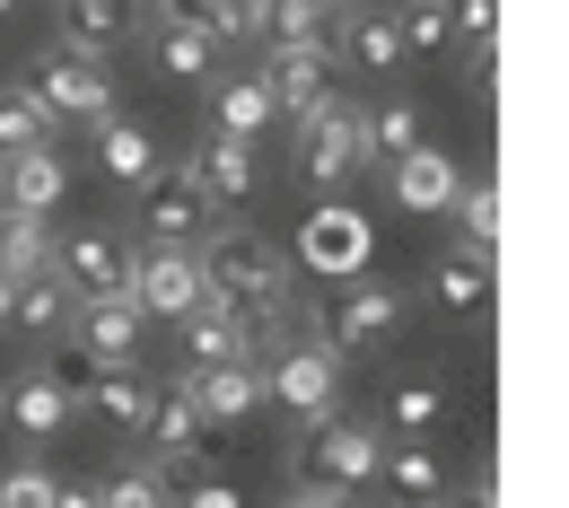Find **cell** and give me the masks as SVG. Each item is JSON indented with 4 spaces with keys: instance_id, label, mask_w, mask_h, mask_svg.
I'll list each match as a JSON object with an SVG mask.
<instances>
[{
    "instance_id": "1",
    "label": "cell",
    "mask_w": 569,
    "mask_h": 508,
    "mask_svg": "<svg viewBox=\"0 0 569 508\" xmlns=\"http://www.w3.org/2000/svg\"><path fill=\"white\" fill-rule=\"evenodd\" d=\"M377 430L351 421V412H316L307 430H298V456H289V474H298V491H342L351 500L359 482L377 474Z\"/></svg>"
},
{
    "instance_id": "2",
    "label": "cell",
    "mask_w": 569,
    "mask_h": 508,
    "mask_svg": "<svg viewBox=\"0 0 569 508\" xmlns=\"http://www.w3.org/2000/svg\"><path fill=\"white\" fill-rule=\"evenodd\" d=\"M377 167V141H368V114L359 106H342V97H325L307 123H298V176L333 202L351 176H368Z\"/></svg>"
},
{
    "instance_id": "3",
    "label": "cell",
    "mask_w": 569,
    "mask_h": 508,
    "mask_svg": "<svg viewBox=\"0 0 569 508\" xmlns=\"http://www.w3.org/2000/svg\"><path fill=\"white\" fill-rule=\"evenodd\" d=\"M193 263H202V290L211 298H254V290H289V263L281 246L263 237V228H211L202 246H193Z\"/></svg>"
},
{
    "instance_id": "4",
    "label": "cell",
    "mask_w": 569,
    "mask_h": 508,
    "mask_svg": "<svg viewBox=\"0 0 569 508\" xmlns=\"http://www.w3.org/2000/svg\"><path fill=\"white\" fill-rule=\"evenodd\" d=\"M368 255H377V228L351 202H316L307 228H298V263L316 281H368Z\"/></svg>"
},
{
    "instance_id": "5",
    "label": "cell",
    "mask_w": 569,
    "mask_h": 508,
    "mask_svg": "<svg viewBox=\"0 0 569 508\" xmlns=\"http://www.w3.org/2000/svg\"><path fill=\"white\" fill-rule=\"evenodd\" d=\"M141 228H149V246H202V237L219 228L211 193H202V176H193V158L158 167V176L141 185Z\"/></svg>"
},
{
    "instance_id": "6",
    "label": "cell",
    "mask_w": 569,
    "mask_h": 508,
    "mask_svg": "<svg viewBox=\"0 0 569 508\" xmlns=\"http://www.w3.org/2000/svg\"><path fill=\"white\" fill-rule=\"evenodd\" d=\"M27 97H36L53 123H62V114H79V123H106V114H114V79H106V62H97V53H71V44L36 62Z\"/></svg>"
},
{
    "instance_id": "7",
    "label": "cell",
    "mask_w": 569,
    "mask_h": 508,
    "mask_svg": "<svg viewBox=\"0 0 569 508\" xmlns=\"http://www.w3.org/2000/svg\"><path fill=\"white\" fill-rule=\"evenodd\" d=\"M333 71H342V53L333 44H281L272 62H263V97H272V114H289V123H307L325 97H333Z\"/></svg>"
},
{
    "instance_id": "8",
    "label": "cell",
    "mask_w": 569,
    "mask_h": 508,
    "mask_svg": "<svg viewBox=\"0 0 569 508\" xmlns=\"http://www.w3.org/2000/svg\"><path fill=\"white\" fill-rule=\"evenodd\" d=\"M202 298L211 290H202L193 246H141V255H132V307H141V316H176V325H184Z\"/></svg>"
},
{
    "instance_id": "9",
    "label": "cell",
    "mask_w": 569,
    "mask_h": 508,
    "mask_svg": "<svg viewBox=\"0 0 569 508\" xmlns=\"http://www.w3.org/2000/svg\"><path fill=\"white\" fill-rule=\"evenodd\" d=\"M254 377H263V395H272V404H289V412H307V421H316V412H333V377H342V360H333L325 342H289L281 360L254 368Z\"/></svg>"
},
{
    "instance_id": "10",
    "label": "cell",
    "mask_w": 569,
    "mask_h": 508,
    "mask_svg": "<svg viewBox=\"0 0 569 508\" xmlns=\"http://www.w3.org/2000/svg\"><path fill=\"white\" fill-rule=\"evenodd\" d=\"M71 342H79L88 368H132V351H141V307H132V290L123 298H79Z\"/></svg>"
},
{
    "instance_id": "11",
    "label": "cell",
    "mask_w": 569,
    "mask_h": 508,
    "mask_svg": "<svg viewBox=\"0 0 569 508\" xmlns=\"http://www.w3.org/2000/svg\"><path fill=\"white\" fill-rule=\"evenodd\" d=\"M395 325H403V290H386V281H351L342 316H333V333H325V351H333V360L377 351V342H395Z\"/></svg>"
},
{
    "instance_id": "12",
    "label": "cell",
    "mask_w": 569,
    "mask_h": 508,
    "mask_svg": "<svg viewBox=\"0 0 569 508\" xmlns=\"http://www.w3.org/2000/svg\"><path fill=\"white\" fill-rule=\"evenodd\" d=\"M53 272L71 281L79 298H123L132 290V255H123V237H71V246H53Z\"/></svg>"
},
{
    "instance_id": "13",
    "label": "cell",
    "mask_w": 569,
    "mask_h": 508,
    "mask_svg": "<svg viewBox=\"0 0 569 508\" xmlns=\"http://www.w3.org/2000/svg\"><path fill=\"white\" fill-rule=\"evenodd\" d=\"M71 193V167H62V149H27V158H0V211H27L44 219L53 202Z\"/></svg>"
},
{
    "instance_id": "14",
    "label": "cell",
    "mask_w": 569,
    "mask_h": 508,
    "mask_svg": "<svg viewBox=\"0 0 569 508\" xmlns=\"http://www.w3.org/2000/svg\"><path fill=\"white\" fill-rule=\"evenodd\" d=\"M184 395H193V412H202L211 430H237V421L263 404V377H254L246 360H228V368H193V377H184Z\"/></svg>"
},
{
    "instance_id": "15",
    "label": "cell",
    "mask_w": 569,
    "mask_h": 508,
    "mask_svg": "<svg viewBox=\"0 0 569 508\" xmlns=\"http://www.w3.org/2000/svg\"><path fill=\"white\" fill-rule=\"evenodd\" d=\"M158 27H193L211 44H254L263 36V0H158Z\"/></svg>"
},
{
    "instance_id": "16",
    "label": "cell",
    "mask_w": 569,
    "mask_h": 508,
    "mask_svg": "<svg viewBox=\"0 0 569 508\" xmlns=\"http://www.w3.org/2000/svg\"><path fill=\"white\" fill-rule=\"evenodd\" d=\"M79 316V290L62 272H36V281H18V307H9V325L27 333V342H62Z\"/></svg>"
},
{
    "instance_id": "17",
    "label": "cell",
    "mask_w": 569,
    "mask_h": 508,
    "mask_svg": "<svg viewBox=\"0 0 569 508\" xmlns=\"http://www.w3.org/2000/svg\"><path fill=\"white\" fill-rule=\"evenodd\" d=\"M141 438L167 456V465H184V456H202V438H211V421L193 412V395H184V377L167 386V395H149V421H141Z\"/></svg>"
},
{
    "instance_id": "18",
    "label": "cell",
    "mask_w": 569,
    "mask_h": 508,
    "mask_svg": "<svg viewBox=\"0 0 569 508\" xmlns=\"http://www.w3.org/2000/svg\"><path fill=\"white\" fill-rule=\"evenodd\" d=\"M79 412H88V421H106V430H141V421H149L141 368H97V377L79 386Z\"/></svg>"
},
{
    "instance_id": "19",
    "label": "cell",
    "mask_w": 569,
    "mask_h": 508,
    "mask_svg": "<svg viewBox=\"0 0 569 508\" xmlns=\"http://www.w3.org/2000/svg\"><path fill=\"white\" fill-rule=\"evenodd\" d=\"M141 27V0H62V44L71 53H106Z\"/></svg>"
},
{
    "instance_id": "20",
    "label": "cell",
    "mask_w": 569,
    "mask_h": 508,
    "mask_svg": "<svg viewBox=\"0 0 569 508\" xmlns=\"http://www.w3.org/2000/svg\"><path fill=\"white\" fill-rule=\"evenodd\" d=\"M193 176H202V193H211V211H237L246 193H254V141H202L193 149Z\"/></svg>"
},
{
    "instance_id": "21",
    "label": "cell",
    "mask_w": 569,
    "mask_h": 508,
    "mask_svg": "<svg viewBox=\"0 0 569 508\" xmlns=\"http://www.w3.org/2000/svg\"><path fill=\"white\" fill-rule=\"evenodd\" d=\"M228 360H246V333H237V316H228L219 298H202V307L184 316V377H193V368H228Z\"/></svg>"
},
{
    "instance_id": "22",
    "label": "cell",
    "mask_w": 569,
    "mask_h": 508,
    "mask_svg": "<svg viewBox=\"0 0 569 508\" xmlns=\"http://www.w3.org/2000/svg\"><path fill=\"white\" fill-rule=\"evenodd\" d=\"M456 185H465V176H456L429 141L395 158V202H403V211H447V202H456Z\"/></svg>"
},
{
    "instance_id": "23",
    "label": "cell",
    "mask_w": 569,
    "mask_h": 508,
    "mask_svg": "<svg viewBox=\"0 0 569 508\" xmlns=\"http://www.w3.org/2000/svg\"><path fill=\"white\" fill-rule=\"evenodd\" d=\"M333 27H342V9L333 0H263V44L281 53V44H333ZM342 53V44H333Z\"/></svg>"
},
{
    "instance_id": "24",
    "label": "cell",
    "mask_w": 569,
    "mask_h": 508,
    "mask_svg": "<svg viewBox=\"0 0 569 508\" xmlns=\"http://www.w3.org/2000/svg\"><path fill=\"white\" fill-rule=\"evenodd\" d=\"M97 167H106L114 185H149V176H158V141H149V123L106 114V123H97Z\"/></svg>"
},
{
    "instance_id": "25",
    "label": "cell",
    "mask_w": 569,
    "mask_h": 508,
    "mask_svg": "<svg viewBox=\"0 0 569 508\" xmlns=\"http://www.w3.org/2000/svg\"><path fill=\"white\" fill-rule=\"evenodd\" d=\"M429 298L447 307V316H482L491 307V255H473V246H456L438 272H429Z\"/></svg>"
},
{
    "instance_id": "26",
    "label": "cell",
    "mask_w": 569,
    "mask_h": 508,
    "mask_svg": "<svg viewBox=\"0 0 569 508\" xmlns=\"http://www.w3.org/2000/svg\"><path fill=\"white\" fill-rule=\"evenodd\" d=\"M71 412H79V404L53 386V377H44V368H27V377L9 386V421H18L27 438H62V421H71Z\"/></svg>"
},
{
    "instance_id": "27",
    "label": "cell",
    "mask_w": 569,
    "mask_h": 508,
    "mask_svg": "<svg viewBox=\"0 0 569 508\" xmlns=\"http://www.w3.org/2000/svg\"><path fill=\"white\" fill-rule=\"evenodd\" d=\"M377 474L395 482V500H403V508H429L438 491H447V465H438L429 447H412V438H403L395 456H377Z\"/></svg>"
},
{
    "instance_id": "28",
    "label": "cell",
    "mask_w": 569,
    "mask_h": 508,
    "mask_svg": "<svg viewBox=\"0 0 569 508\" xmlns=\"http://www.w3.org/2000/svg\"><path fill=\"white\" fill-rule=\"evenodd\" d=\"M0 272H9V281H36V272H53V237H44V219L0 211Z\"/></svg>"
},
{
    "instance_id": "29",
    "label": "cell",
    "mask_w": 569,
    "mask_h": 508,
    "mask_svg": "<svg viewBox=\"0 0 569 508\" xmlns=\"http://www.w3.org/2000/svg\"><path fill=\"white\" fill-rule=\"evenodd\" d=\"M333 44H351V71H395V62H403L395 18H377V9H359L351 27H333Z\"/></svg>"
},
{
    "instance_id": "30",
    "label": "cell",
    "mask_w": 569,
    "mask_h": 508,
    "mask_svg": "<svg viewBox=\"0 0 569 508\" xmlns=\"http://www.w3.org/2000/svg\"><path fill=\"white\" fill-rule=\"evenodd\" d=\"M27 149H53V114L27 88H0V158H27Z\"/></svg>"
},
{
    "instance_id": "31",
    "label": "cell",
    "mask_w": 569,
    "mask_h": 508,
    "mask_svg": "<svg viewBox=\"0 0 569 508\" xmlns=\"http://www.w3.org/2000/svg\"><path fill=\"white\" fill-rule=\"evenodd\" d=\"M263 123H272L263 79H228V88H219V141H254Z\"/></svg>"
},
{
    "instance_id": "32",
    "label": "cell",
    "mask_w": 569,
    "mask_h": 508,
    "mask_svg": "<svg viewBox=\"0 0 569 508\" xmlns=\"http://www.w3.org/2000/svg\"><path fill=\"white\" fill-rule=\"evenodd\" d=\"M447 211H456V228H465L473 255H491V246H499V185H491V176H482V185H456Z\"/></svg>"
},
{
    "instance_id": "33",
    "label": "cell",
    "mask_w": 569,
    "mask_h": 508,
    "mask_svg": "<svg viewBox=\"0 0 569 508\" xmlns=\"http://www.w3.org/2000/svg\"><path fill=\"white\" fill-rule=\"evenodd\" d=\"M211 36H193V27H158V36H149V62H158V71L167 79H202L211 71Z\"/></svg>"
},
{
    "instance_id": "34",
    "label": "cell",
    "mask_w": 569,
    "mask_h": 508,
    "mask_svg": "<svg viewBox=\"0 0 569 508\" xmlns=\"http://www.w3.org/2000/svg\"><path fill=\"white\" fill-rule=\"evenodd\" d=\"M438 404H447V395H438V377H403V386L386 395V421L412 438V430H429V421H438Z\"/></svg>"
},
{
    "instance_id": "35",
    "label": "cell",
    "mask_w": 569,
    "mask_h": 508,
    "mask_svg": "<svg viewBox=\"0 0 569 508\" xmlns=\"http://www.w3.org/2000/svg\"><path fill=\"white\" fill-rule=\"evenodd\" d=\"M97 508H167V474H158V465H132V474L97 482Z\"/></svg>"
},
{
    "instance_id": "36",
    "label": "cell",
    "mask_w": 569,
    "mask_h": 508,
    "mask_svg": "<svg viewBox=\"0 0 569 508\" xmlns=\"http://www.w3.org/2000/svg\"><path fill=\"white\" fill-rule=\"evenodd\" d=\"M368 141H377V158H403V149H421V114L395 97V106H377V114H368Z\"/></svg>"
},
{
    "instance_id": "37",
    "label": "cell",
    "mask_w": 569,
    "mask_h": 508,
    "mask_svg": "<svg viewBox=\"0 0 569 508\" xmlns=\"http://www.w3.org/2000/svg\"><path fill=\"white\" fill-rule=\"evenodd\" d=\"M395 36H403V53H438L447 44V9L438 0H403L395 9Z\"/></svg>"
},
{
    "instance_id": "38",
    "label": "cell",
    "mask_w": 569,
    "mask_h": 508,
    "mask_svg": "<svg viewBox=\"0 0 569 508\" xmlns=\"http://www.w3.org/2000/svg\"><path fill=\"white\" fill-rule=\"evenodd\" d=\"M438 9H447V36H465V44H482V53H491L499 0H438Z\"/></svg>"
},
{
    "instance_id": "39",
    "label": "cell",
    "mask_w": 569,
    "mask_h": 508,
    "mask_svg": "<svg viewBox=\"0 0 569 508\" xmlns=\"http://www.w3.org/2000/svg\"><path fill=\"white\" fill-rule=\"evenodd\" d=\"M53 482H62V474L18 465V474H0V508H53Z\"/></svg>"
},
{
    "instance_id": "40",
    "label": "cell",
    "mask_w": 569,
    "mask_h": 508,
    "mask_svg": "<svg viewBox=\"0 0 569 508\" xmlns=\"http://www.w3.org/2000/svg\"><path fill=\"white\" fill-rule=\"evenodd\" d=\"M167 508H246L228 482H184V491H167Z\"/></svg>"
},
{
    "instance_id": "41",
    "label": "cell",
    "mask_w": 569,
    "mask_h": 508,
    "mask_svg": "<svg viewBox=\"0 0 569 508\" xmlns=\"http://www.w3.org/2000/svg\"><path fill=\"white\" fill-rule=\"evenodd\" d=\"M53 508H97V482H53Z\"/></svg>"
},
{
    "instance_id": "42",
    "label": "cell",
    "mask_w": 569,
    "mask_h": 508,
    "mask_svg": "<svg viewBox=\"0 0 569 508\" xmlns=\"http://www.w3.org/2000/svg\"><path fill=\"white\" fill-rule=\"evenodd\" d=\"M281 508H351V500H342V491H289Z\"/></svg>"
},
{
    "instance_id": "43",
    "label": "cell",
    "mask_w": 569,
    "mask_h": 508,
    "mask_svg": "<svg viewBox=\"0 0 569 508\" xmlns=\"http://www.w3.org/2000/svg\"><path fill=\"white\" fill-rule=\"evenodd\" d=\"M9 307H18V281H9V272H0V325H9Z\"/></svg>"
},
{
    "instance_id": "44",
    "label": "cell",
    "mask_w": 569,
    "mask_h": 508,
    "mask_svg": "<svg viewBox=\"0 0 569 508\" xmlns=\"http://www.w3.org/2000/svg\"><path fill=\"white\" fill-rule=\"evenodd\" d=\"M456 508H499V500H491V474H482V491H473V500H456Z\"/></svg>"
},
{
    "instance_id": "45",
    "label": "cell",
    "mask_w": 569,
    "mask_h": 508,
    "mask_svg": "<svg viewBox=\"0 0 569 508\" xmlns=\"http://www.w3.org/2000/svg\"><path fill=\"white\" fill-rule=\"evenodd\" d=\"M9 9H18V0H0V18H9Z\"/></svg>"
},
{
    "instance_id": "46",
    "label": "cell",
    "mask_w": 569,
    "mask_h": 508,
    "mask_svg": "<svg viewBox=\"0 0 569 508\" xmlns=\"http://www.w3.org/2000/svg\"><path fill=\"white\" fill-rule=\"evenodd\" d=\"M333 9H342V0H333Z\"/></svg>"
}]
</instances>
